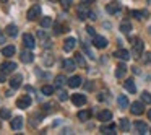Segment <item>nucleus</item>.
Masks as SVG:
<instances>
[{"label": "nucleus", "instance_id": "obj_23", "mask_svg": "<svg viewBox=\"0 0 151 135\" xmlns=\"http://www.w3.org/2000/svg\"><path fill=\"white\" fill-rule=\"evenodd\" d=\"M117 103H119V108H120V109H127L128 108V99H127V96H125V95L119 96Z\"/></svg>", "mask_w": 151, "mask_h": 135}, {"label": "nucleus", "instance_id": "obj_49", "mask_svg": "<svg viewBox=\"0 0 151 135\" xmlns=\"http://www.w3.org/2000/svg\"><path fill=\"white\" fill-rule=\"evenodd\" d=\"M0 125H2V122H0Z\"/></svg>", "mask_w": 151, "mask_h": 135}, {"label": "nucleus", "instance_id": "obj_33", "mask_svg": "<svg viewBox=\"0 0 151 135\" xmlns=\"http://www.w3.org/2000/svg\"><path fill=\"white\" fill-rule=\"evenodd\" d=\"M54 90H55V86H50V85H44L42 88H41V91H42V95H54Z\"/></svg>", "mask_w": 151, "mask_h": 135}, {"label": "nucleus", "instance_id": "obj_20", "mask_svg": "<svg viewBox=\"0 0 151 135\" xmlns=\"http://www.w3.org/2000/svg\"><path fill=\"white\" fill-rule=\"evenodd\" d=\"M125 73H127V67H125V64H119L117 69H115V77H117V78H124Z\"/></svg>", "mask_w": 151, "mask_h": 135}, {"label": "nucleus", "instance_id": "obj_31", "mask_svg": "<svg viewBox=\"0 0 151 135\" xmlns=\"http://www.w3.org/2000/svg\"><path fill=\"white\" fill-rule=\"evenodd\" d=\"M12 117V112L8 108H2L0 109V119H4V121H7V119Z\"/></svg>", "mask_w": 151, "mask_h": 135}, {"label": "nucleus", "instance_id": "obj_50", "mask_svg": "<svg viewBox=\"0 0 151 135\" xmlns=\"http://www.w3.org/2000/svg\"><path fill=\"white\" fill-rule=\"evenodd\" d=\"M150 132H151V129H150Z\"/></svg>", "mask_w": 151, "mask_h": 135}, {"label": "nucleus", "instance_id": "obj_38", "mask_svg": "<svg viewBox=\"0 0 151 135\" xmlns=\"http://www.w3.org/2000/svg\"><path fill=\"white\" fill-rule=\"evenodd\" d=\"M52 26H54V33H55V34H60L63 31V26L60 23H54Z\"/></svg>", "mask_w": 151, "mask_h": 135}, {"label": "nucleus", "instance_id": "obj_12", "mask_svg": "<svg viewBox=\"0 0 151 135\" xmlns=\"http://www.w3.org/2000/svg\"><path fill=\"white\" fill-rule=\"evenodd\" d=\"M75 46H76V39L75 38H68V39L63 43V51H65V52H70V51L75 49Z\"/></svg>", "mask_w": 151, "mask_h": 135}, {"label": "nucleus", "instance_id": "obj_8", "mask_svg": "<svg viewBox=\"0 0 151 135\" xmlns=\"http://www.w3.org/2000/svg\"><path fill=\"white\" fill-rule=\"evenodd\" d=\"M23 44L24 47H28V49H34V46H36V41H34V38L31 36L29 33H26L23 36Z\"/></svg>", "mask_w": 151, "mask_h": 135}, {"label": "nucleus", "instance_id": "obj_36", "mask_svg": "<svg viewBox=\"0 0 151 135\" xmlns=\"http://www.w3.org/2000/svg\"><path fill=\"white\" fill-rule=\"evenodd\" d=\"M141 101L146 103V104H151V95L148 91H143L141 93Z\"/></svg>", "mask_w": 151, "mask_h": 135}, {"label": "nucleus", "instance_id": "obj_16", "mask_svg": "<svg viewBox=\"0 0 151 135\" xmlns=\"http://www.w3.org/2000/svg\"><path fill=\"white\" fill-rule=\"evenodd\" d=\"M98 119H99V121H102V122H109L112 119V112L107 111V109H104V111H101L98 114Z\"/></svg>", "mask_w": 151, "mask_h": 135}, {"label": "nucleus", "instance_id": "obj_30", "mask_svg": "<svg viewBox=\"0 0 151 135\" xmlns=\"http://www.w3.org/2000/svg\"><path fill=\"white\" fill-rule=\"evenodd\" d=\"M119 125H120V130L122 132H128V130H130V121H128V119H120V124H119Z\"/></svg>", "mask_w": 151, "mask_h": 135}, {"label": "nucleus", "instance_id": "obj_4", "mask_svg": "<svg viewBox=\"0 0 151 135\" xmlns=\"http://www.w3.org/2000/svg\"><path fill=\"white\" fill-rule=\"evenodd\" d=\"M93 46L98 47V49H104V47L107 46V39H106L104 36H98V34H94V36H93Z\"/></svg>", "mask_w": 151, "mask_h": 135}, {"label": "nucleus", "instance_id": "obj_26", "mask_svg": "<svg viewBox=\"0 0 151 135\" xmlns=\"http://www.w3.org/2000/svg\"><path fill=\"white\" fill-rule=\"evenodd\" d=\"M146 15H148L146 10H132V17H135L137 20H143Z\"/></svg>", "mask_w": 151, "mask_h": 135}, {"label": "nucleus", "instance_id": "obj_10", "mask_svg": "<svg viewBox=\"0 0 151 135\" xmlns=\"http://www.w3.org/2000/svg\"><path fill=\"white\" fill-rule=\"evenodd\" d=\"M120 4L119 2H111V4H107V7H106V10H107V13L111 15H115L117 12H120Z\"/></svg>", "mask_w": 151, "mask_h": 135}, {"label": "nucleus", "instance_id": "obj_45", "mask_svg": "<svg viewBox=\"0 0 151 135\" xmlns=\"http://www.w3.org/2000/svg\"><path fill=\"white\" fill-rule=\"evenodd\" d=\"M0 43H5V36L2 33H0Z\"/></svg>", "mask_w": 151, "mask_h": 135}, {"label": "nucleus", "instance_id": "obj_2", "mask_svg": "<svg viewBox=\"0 0 151 135\" xmlns=\"http://www.w3.org/2000/svg\"><path fill=\"white\" fill-rule=\"evenodd\" d=\"M39 15H41V5L36 4V5H33V7L28 10L26 17H28V20H29V21H34V20H37Z\"/></svg>", "mask_w": 151, "mask_h": 135}, {"label": "nucleus", "instance_id": "obj_15", "mask_svg": "<svg viewBox=\"0 0 151 135\" xmlns=\"http://www.w3.org/2000/svg\"><path fill=\"white\" fill-rule=\"evenodd\" d=\"M81 77H78V75H75V77H72L70 80H67V83H68V86L70 88H78L80 85H81Z\"/></svg>", "mask_w": 151, "mask_h": 135}, {"label": "nucleus", "instance_id": "obj_42", "mask_svg": "<svg viewBox=\"0 0 151 135\" xmlns=\"http://www.w3.org/2000/svg\"><path fill=\"white\" fill-rule=\"evenodd\" d=\"M143 62H145V64H151V52H146V54H145Z\"/></svg>", "mask_w": 151, "mask_h": 135}, {"label": "nucleus", "instance_id": "obj_9", "mask_svg": "<svg viewBox=\"0 0 151 135\" xmlns=\"http://www.w3.org/2000/svg\"><path fill=\"white\" fill-rule=\"evenodd\" d=\"M37 38H39L41 44H42L44 47H50V43H49V36L46 34V31L44 30H39L37 31Z\"/></svg>", "mask_w": 151, "mask_h": 135}, {"label": "nucleus", "instance_id": "obj_46", "mask_svg": "<svg viewBox=\"0 0 151 135\" xmlns=\"http://www.w3.org/2000/svg\"><path fill=\"white\" fill-rule=\"evenodd\" d=\"M148 119H150V121H151V109H150V111H148Z\"/></svg>", "mask_w": 151, "mask_h": 135}, {"label": "nucleus", "instance_id": "obj_48", "mask_svg": "<svg viewBox=\"0 0 151 135\" xmlns=\"http://www.w3.org/2000/svg\"><path fill=\"white\" fill-rule=\"evenodd\" d=\"M8 0H0V4H7Z\"/></svg>", "mask_w": 151, "mask_h": 135}, {"label": "nucleus", "instance_id": "obj_44", "mask_svg": "<svg viewBox=\"0 0 151 135\" xmlns=\"http://www.w3.org/2000/svg\"><path fill=\"white\" fill-rule=\"evenodd\" d=\"M4 82H5V73L0 72V83H4Z\"/></svg>", "mask_w": 151, "mask_h": 135}, {"label": "nucleus", "instance_id": "obj_34", "mask_svg": "<svg viewBox=\"0 0 151 135\" xmlns=\"http://www.w3.org/2000/svg\"><path fill=\"white\" fill-rule=\"evenodd\" d=\"M65 82H67V80H65V77H63V75H57L55 77V88H62V86L65 85Z\"/></svg>", "mask_w": 151, "mask_h": 135}, {"label": "nucleus", "instance_id": "obj_13", "mask_svg": "<svg viewBox=\"0 0 151 135\" xmlns=\"http://www.w3.org/2000/svg\"><path fill=\"white\" fill-rule=\"evenodd\" d=\"M72 103L75 106H83V104H86V96L85 95H73L72 96Z\"/></svg>", "mask_w": 151, "mask_h": 135}, {"label": "nucleus", "instance_id": "obj_24", "mask_svg": "<svg viewBox=\"0 0 151 135\" xmlns=\"http://www.w3.org/2000/svg\"><path fill=\"white\" fill-rule=\"evenodd\" d=\"M5 33H7V36H12V38H15L18 34V28L15 26V25H8L7 28H5Z\"/></svg>", "mask_w": 151, "mask_h": 135}, {"label": "nucleus", "instance_id": "obj_41", "mask_svg": "<svg viewBox=\"0 0 151 135\" xmlns=\"http://www.w3.org/2000/svg\"><path fill=\"white\" fill-rule=\"evenodd\" d=\"M60 4H62L63 8H70V5H72V0H60Z\"/></svg>", "mask_w": 151, "mask_h": 135}, {"label": "nucleus", "instance_id": "obj_29", "mask_svg": "<svg viewBox=\"0 0 151 135\" xmlns=\"http://www.w3.org/2000/svg\"><path fill=\"white\" fill-rule=\"evenodd\" d=\"M75 62L78 64V67L86 69V60H85V57H83V54H76V56H75Z\"/></svg>", "mask_w": 151, "mask_h": 135}, {"label": "nucleus", "instance_id": "obj_1", "mask_svg": "<svg viewBox=\"0 0 151 135\" xmlns=\"http://www.w3.org/2000/svg\"><path fill=\"white\" fill-rule=\"evenodd\" d=\"M143 49H145V43L140 38H135L132 41V54H133V57H140L143 54Z\"/></svg>", "mask_w": 151, "mask_h": 135}, {"label": "nucleus", "instance_id": "obj_27", "mask_svg": "<svg viewBox=\"0 0 151 135\" xmlns=\"http://www.w3.org/2000/svg\"><path fill=\"white\" fill-rule=\"evenodd\" d=\"M15 51H17V49H15V46H5L4 49H2V54H4L5 57H12L15 54Z\"/></svg>", "mask_w": 151, "mask_h": 135}, {"label": "nucleus", "instance_id": "obj_19", "mask_svg": "<svg viewBox=\"0 0 151 135\" xmlns=\"http://www.w3.org/2000/svg\"><path fill=\"white\" fill-rule=\"evenodd\" d=\"M133 125H135V129H137L138 134H146V132L150 130V129H148V125L145 124V122H141V121H137Z\"/></svg>", "mask_w": 151, "mask_h": 135}, {"label": "nucleus", "instance_id": "obj_11", "mask_svg": "<svg viewBox=\"0 0 151 135\" xmlns=\"http://www.w3.org/2000/svg\"><path fill=\"white\" fill-rule=\"evenodd\" d=\"M21 82H23V77L20 75V73H17L15 77H12V80H10V86L13 90H17V88H20L21 86Z\"/></svg>", "mask_w": 151, "mask_h": 135}, {"label": "nucleus", "instance_id": "obj_28", "mask_svg": "<svg viewBox=\"0 0 151 135\" xmlns=\"http://www.w3.org/2000/svg\"><path fill=\"white\" fill-rule=\"evenodd\" d=\"M120 31L124 34H128L132 31V25H130V21H122L120 23Z\"/></svg>", "mask_w": 151, "mask_h": 135}, {"label": "nucleus", "instance_id": "obj_21", "mask_svg": "<svg viewBox=\"0 0 151 135\" xmlns=\"http://www.w3.org/2000/svg\"><path fill=\"white\" fill-rule=\"evenodd\" d=\"M101 132L102 134H115V124H106V125H101Z\"/></svg>", "mask_w": 151, "mask_h": 135}, {"label": "nucleus", "instance_id": "obj_14", "mask_svg": "<svg viewBox=\"0 0 151 135\" xmlns=\"http://www.w3.org/2000/svg\"><path fill=\"white\" fill-rule=\"evenodd\" d=\"M20 59H21V62H24V64H31L34 60V56H33V52H29V51H23L21 56H20Z\"/></svg>", "mask_w": 151, "mask_h": 135}, {"label": "nucleus", "instance_id": "obj_6", "mask_svg": "<svg viewBox=\"0 0 151 135\" xmlns=\"http://www.w3.org/2000/svg\"><path fill=\"white\" fill-rule=\"evenodd\" d=\"M130 111H132V114H135V116L143 114V111H145V108H143V101H135L133 104L130 106Z\"/></svg>", "mask_w": 151, "mask_h": 135}, {"label": "nucleus", "instance_id": "obj_3", "mask_svg": "<svg viewBox=\"0 0 151 135\" xmlns=\"http://www.w3.org/2000/svg\"><path fill=\"white\" fill-rule=\"evenodd\" d=\"M76 13H78V18H80V20H86V18H89V13H91V10L88 8V4H86V2H83V4L78 7Z\"/></svg>", "mask_w": 151, "mask_h": 135}, {"label": "nucleus", "instance_id": "obj_37", "mask_svg": "<svg viewBox=\"0 0 151 135\" xmlns=\"http://www.w3.org/2000/svg\"><path fill=\"white\" fill-rule=\"evenodd\" d=\"M44 64H46L47 67L52 65V64H54V57L50 56V54H46V56H44Z\"/></svg>", "mask_w": 151, "mask_h": 135}, {"label": "nucleus", "instance_id": "obj_17", "mask_svg": "<svg viewBox=\"0 0 151 135\" xmlns=\"http://www.w3.org/2000/svg\"><path fill=\"white\" fill-rule=\"evenodd\" d=\"M63 69H65L67 72H73V70L76 69V62L72 59H65L63 60Z\"/></svg>", "mask_w": 151, "mask_h": 135}, {"label": "nucleus", "instance_id": "obj_32", "mask_svg": "<svg viewBox=\"0 0 151 135\" xmlns=\"http://www.w3.org/2000/svg\"><path fill=\"white\" fill-rule=\"evenodd\" d=\"M52 18L50 17H44V18H41V26L42 28H50L52 26Z\"/></svg>", "mask_w": 151, "mask_h": 135}, {"label": "nucleus", "instance_id": "obj_22", "mask_svg": "<svg viewBox=\"0 0 151 135\" xmlns=\"http://www.w3.org/2000/svg\"><path fill=\"white\" fill-rule=\"evenodd\" d=\"M12 129L13 130H20L21 127H23V117H15L13 121H12Z\"/></svg>", "mask_w": 151, "mask_h": 135}, {"label": "nucleus", "instance_id": "obj_39", "mask_svg": "<svg viewBox=\"0 0 151 135\" xmlns=\"http://www.w3.org/2000/svg\"><path fill=\"white\" fill-rule=\"evenodd\" d=\"M59 99H60V101H67V99H68V93L63 91V90H62V91H59Z\"/></svg>", "mask_w": 151, "mask_h": 135}, {"label": "nucleus", "instance_id": "obj_43", "mask_svg": "<svg viewBox=\"0 0 151 135\" xmlns=\"http://www.w3.org/2000/svg\"><path fill=\"white\" fill-rule=\"evenodd\" d=\"M86 31H88V34H91V36H94V28H93V26H88V28H86Z\"/></svg>", "mask_w": 151, "mask_h": 135}, {"label": "nucleus", "instance_id": "obj_25", "mask_svg": "<svg viewBox=\"0 0 151 135\" xmlns=\"http://www.w3.org/2000/svg\"><path fill=\"white\" fill-rule=\"evenodd\" d=\"M124 86H125V90H127V91H130V93H135V91H137V86H135V83H133V80H132V78L125 80Z\"/></svg>", "mask_w": 151, "mask_h": 135}, {"label": "nucleus", "instance_id": "obj_40", "mask_svg": "<svg viewBox=\"0 0 151 135\" xmlns=\"http://www.w3.org/2000/svg\"><path fill=\"white\" fill-rule=\"evenodd\" d=\"M83 49H85V52L88 54V57H91V59H94V54L91 52V49H89L88 46H86V44H83Z\"/></svg>", "mask_w": 151, "mask_h": 135}, {"label": "nucleus", "instance_id": "obj_18", "mask_svg": "<svg viewBox=\"0 0 151 135\" xmlns=\"http://www.w3.org/2000/svg\"><path fill=\"white\" fill-rule=\"evenodd\" d=\"M117 59H122V60H128L130 59V52H128L127 49H119V51H115V54H114Z\"/></svg>", "mask_w": 151, "mask_h": 135}, {"label": "nucleus", "instance_id": "obj_47", "mask_svg": "<svg viewBox=\"0 0 151 135\" xmlns=\"http://www.w3.org/2000/svg\"><path fill=\"white\" fill-rule=\"evenodd\" d=\"M81 2H86V4H89V2H94V0H81Z\"/></svg>", "mask_w": 151, "mask_h": 135}, {"label": "nucleus", "instance_id": "obj_7", "mask_svg": "<svg viewBox=\"0 0 151 135\" xmlns=\"http://www.w3.org/2000/svg\"><path fill=\"white\" fill-rule=\"evenodd\" d=\"M29 106H31V98L28 95L21 96L17 101V108H20V109H26V108H29Z\"/></svg>", "mask_w": 151, "mask_h": 135}, {"label": "nucleus", "instance_id": "obj_35", "mask_svg": "<svg viewBox=\"0 0 151 135\" xmlns=\"http://www.w3.org/2000/svg\"><path fill=\"white\" fill-rule=\"evenodd\" d=\"M91 117V111H80L78 112V119L80 121H88Z\"/></svg>", "mask_w": 151, "mask_h": 135}, {"label": "nucleus", "instance_id": "obj_5", "mask_svg": "<svg viewBox=\"0 0 151 135\" xmlns=\"http://www.w3.org/2000/svg\"><path fill=\"white\" fill-rule=\"evenodd\" d=\"M15 69H17V64H15V62H4V64H0V72H4V73H13Z\"/></svg>", "mask_w": 151, "mask_h": 135}]
</instances>
